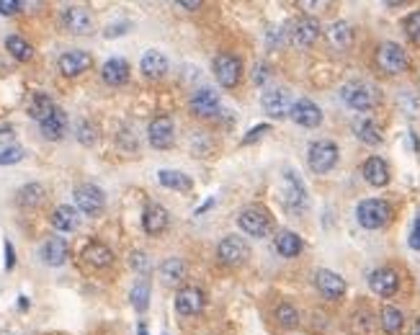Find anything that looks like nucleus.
I'll return each instance as SVG.
<instances>
[{
  "mask_svg": "<svg viewBox=\"0 0 420 335\" xmlns=\"http://www.w3.org/2000/svg\"><path fill=\"white\" fill-rule=\"evenodd\" d=\"M281 201H284L286 209L292 212H302L307 207V186L302 183V178L294 171H284L281 173Z\"/></svg>",
  "mask_w": 420,
  "mask_h": 335,
  "instance_id": "obj_4",
  "label": "nucleus"
},
{
  "mask_svg": "<svg viewBox=\"0 0 420 335\" xmlns=\"http://www.w3.org/2000/svg\"><path fill=\"white\" fill-rule=\"evenodd\" d=\"M320 31H322V26L314 16H302V18H297V21L292 23L289 36H292L294 47H312V44L320 39Z\"/></svg>",
  "mask_w": 420,
  "mask_h": 335,
  "instance_id": "obj_12",
  "label": "nucleus"
},
{
  "mask_svg": "<svg viewBox=\"0 0 420 335\" xmlns=\"http://www.w3.org/2000/svg\"><path fill=\"white\" fill-rule=\"evenodd\" d=\"M369 286H371V292L379 294V297H392V294L397 292L399 278L392 268H377V271H371Z\"/></svg>",
  "mask_w": 420,
  "mask_h": 335,
  "instance_id": "obj_22",
  "label": "nucleus"
},
{
  "mask_svg": "<svg viewBox=\"0 0 420 335\" xmlns=\"http://www.w3.org/2000/svg\"><path fill=\"white\" fill-rule=\"evenodd\" d=\"M413 335H420V317L413 322Z\"/></svg>",
  "mask_w": 420,
  "mask_h": 335,
  "instance_id": "obj_53",
  "label": "nucleus"
},
{
  "mask_svg": "<svg viewBox=\"0 0 420 335\" xmlns=\"http://www.w3.org/2000/svg\"><path fill=\"white\" fill-rule=\"evenodd\" d=\"M23 8V3L18 0H0V16H13Z\"/></svg>",
  "mask_w": 420,
  "mask_h": 335,
  "instance_id": "obj_45",
  "label": "nucleus"
},
{
  "mask_svg": "<svg viewBox=\"0 0 420 335\" xmlns=\"http://www.w3.org/2000/svg\"><path fill=\"white\" fill-rule=\"evenodd\" d=\"M353 132H356V137L361 140L363 144H371V147H377V144H382V127H379L374 119H358L356 124H353Z\"/></svg>",
  "mask_w": 420,
  "mask_h": 335,
  "instance_id": "obj_32",
  "label": "nucleus"
},
{
  "mask_svg": "<svg viewBox=\"0 0 420 335\" xmlns=\"http://www.w3.org/2000/svg\"><path fill=\"white\" fill-rule=\"evenodd\" d=\"M39 129H42L44 140H52V142H57L62 140L64 132H67V114H64L62 108H55L44 122H39Z\"/></svg>",
  "mask_w": 420,
  "mask_h": 335,
  "instance_id": "obj_24",
  "label": "nucleus"
},
{
  "mask_svg": "<svg viewBox=\"0 0 420 335\" xmlns=\"http://www.w3.org/2000/svg\"><path fill=\"white\" fill-rule=\"evenodd\" d=\"M214 78L220 80V86L235 88L242 78V62L235 55H227V52L214 57Z\"/></svg>",
  "mask_w": 420,
  "mask_h": 335,
  "instance_id": "obj_10",
  "label": "nucleus"
},
{
  "mask_svg": "<svg viewBox=\"0 0 420 335\" xmlns=\"http://www.w3.org/2000/svg\"><path fill=\"white\" fill-rule=\"evenodd\" d=\"M140 335H147V328H144V322H140Z\"/></svg>",
  "mask_w": 420,
  "mask_h": 335,
  "instance_id": "obj_54",
  "label": "nucleus"
},
{
  "mask_svg": "<svg viewBox=\"0 0 420 335\" xmlns=\"http://www.w3.org/2000/svg\"><path fill=\"white\" fill-rule=\"evenodd\" d=\"M44 196H47V191H44L42 183H26L16 191V204L21 209H36L44 201Z\"/></svg>",
  "mask_w": 420,
  "mask_h": 335,
  "instance_id": "obj_30",
  "label": "nucleus"
},
{
  "mask_svg": "<svg viewBox=\"0 0 420 335\" xmlns=\"http://www.w3.org/2000/svg\"><path fill=\"white\" fill-rule=\"evenodd\" d=\"M341 98L346 106L356 108V111H371L379 103V88L363 80H353L341 88Z\"/></svg>",
  "mask_w": 420,
  "mask_h": 335,
  "instance_id": "obj_1",
  "label": "nucleus"
},
{
  "mask_svg": "<svg viewBox=\"0 0 420 335\" xmlns=\"http://www.w3.org/2000/svg\"><path fill=\"white\" fill-rule=\"evenodd\" d=\"M55 108L57 106H55V101H52L47 93H34V98H31V103H29V116L36 119V122H44Z\"/></svg>",
  "mask_w": 420,
  "mask_h": 335,
  "instance_id": "obj_35",
  "label": "nucleus"
},
{
  "mask_svg": "<svg viewBox=\"0 0 420 335\" xmlns=\"http://www.w3.org/2000/svg\"><path fill=\"white\" fill-rule=\"evenodd\" d=\"M237 227L250 237H268L273 229L268 212L261 207H245L237 212Z\"/></svg>",
  "mask_w": 420,
  "mask_h": 335,
  "instance_id": "obj_2",
  "label": "nucleus"
},
{
  "mask_svg": "<svg viewBox=\"0 0 420 335\" xmlns=\"http://www.w3.org/2000/svg\"><path fill=\"white\" fill-rule=\"evenodd\" d=\"M325 36H328L330 47H335V50H348L351 42H353V29H351L348 21H335L328 26Z\"/></svg>",
  "mask_w": 420,
  "mask_h": 335,
  "instance_id": "obj_29",
  "label": "nucleus"
},
{
  "mask_svg": "<svg viewBox=\"0 0 420 335\" xmlns=\"http://www.w3.org/2000/svg\"><path fill=\"white\" fill-rule=\"evenodd\" d=\"M256 75H253V83L256 86H263L266 80H268V64H256Z\"/></svg>",
  "mask_w": 420,
  "mask_h": 335,
  "instance_id": "obj_48",
  "label": "nucleus"
},
{
  "mask_svg": "<svg viewBox=\"0 0 420 335\" xmlns=\"http://www.w3.org/2000/svg\"><path fill=\"white\" fill-rule=\"evenodd\" d=\"M217 258L225 266H240L250 258V245L240 235H227L217 245Z\"/></svg>",
  "mask_w": 420,
  "mask_h": 335,
  "instance_id": "obj_9",
  "label": "nucleus"
},
{
  "mask_svg": "<svg viewBox=\"0 0 420 335\" xmlns=\"http://www.w3.org/2000/svg\"><path fill=\"white\" fill-rule=\"evenodd\" d=\"M268 44H271V47H276V44H284V29L273 26V29L268 31Z\"/></svg>",
  "mask_w": 420,
  "mask_h": 335,
  "instance_id": "obj_50",
  "label": "nucleus"
},
{
  "mask_svg": "<svg viewBox=\"0 0 420 335\" xmlns=\"http://www.w3.org/2000/svg\"><path fill=\"white\" fill-rule=\"evenodd\" d=\"M157 271H160V278H163L165 286H178L186 278V263L181 258H165Z\"/></svg>",
  "mask_w": 420,
  "mask_h": 335,
  "instance_id": "obj_31",
  "label": "nucleus"
},
{
  "mask_svg": "<svg viewBox=\"0 0 420 335\" xmlns=\"http://www.w3.org/2000/svg\"><path fill=\"white\" fill-rule=\"evenodd\" d=\"M407 243L413 250H420V214L415 217L413 222V229H410V237H407Z\"/></svg>",
  "mask_w": 420,
  "mask_h": 335,
  "instance_id": "obj_46",
  "label": "nucleus"
},
{
  "mask_svg": "<svg viewBox=\"0 0 420 335\" xmlns=\"http://www.w3.org/2000/svg\"><path fill=\"white\" fill-rule=\"evenodd\" d=\"M75 137H78L80 144L91 147V144L98 142V127L93 122H88V119H80V122L75 124Z\"/></svg>",
  "mask_w": 420,
  "mask_h": 335,
  "instance_id": "obj_38",
  "label": "nucleus"
},
{
  "mask_svg": "<svg viewBox=\"0 0 420 335\" xmlns=\"http://www.w3.org/2000/svg\"><path fill=\"white\" fill-rule=\"evenodd\" d=\"M13 140V127L11 124H3L0 127V142H11Z\"/></svg>",
  "mask_w": 420,
  "mask_h": 335,
  "instance_id": "obj_51",
  "label": "nucleus"
},
{
  "mask_svg": "<svg viewBox=\"0 0 420 335\" xmlns=\"http://www.w3.org/2000/svg\"><path fill=\"white\" fill-rule=\"evenodd\" d=\"M268 132H271V127H268V124H258V127H253V129H250V132H248V137H245V140H242V144H253V142H256V140H261V137H263V135H268Z\"/></svg>",
  "mask_w": 420,
  "mask_h": 335,
  "instance_id": "obj_44",
  "label": "nucleus"
},
{
  "mask_svg": "<svg viewBox=\"0 0 420 335\" xmlns=\"http://www.w3.org/2000/svg\"><path fill=\"white\" fill-rule=\"evenodd\" d=\"M294 119V124H300V127H307V129H314L322 124V111L320 106L314 103V101L310 98H300L297 103L292 106V114H289Z\"/></svg>",
  "mask_w": 420,
  "mask_h": 335,
  "instance_id": "obj_19",
  "label": "nucleus"
},
{
  "mask_svg": "<svg viewBox=\"0 0 420 335\" xmlns=\"http://www.w3.org/2000/svg\"><path fill=\"white\" fill-rule=\"evenodd\" d=\"M273 248L281 258H297L302 253V237L292 229H281L276 237H273Z\"/></svg>",
  "mask_w": 420,
  "mask_h": 335,
  "instance_id": "obj_26",
  "label": "nucleus"
},
{
  "mask_svg": "<svg viewBox=\"0 0 420 335\" xmlns=\"http://www.w3.org/2000/svg\"><path fill=\"white\" fill-rule=\"evenodd\" d=\"M129 300H132V307H135L137 312H144V310L150 307V281H147V278H140V281L132 286Z\"/></svg>",
  "mask_w": 420,
  "mask_h": 335,
  "instance_id": "obj_36",
  "label": "nucleus"
},
{
  "mask_svg": "<svg viewBox=\"0 0 420 335\" xmlns=\"http://www.w3.org/2000/svg\"><path fill=\"white\" fill-rule=\"evenodd\" d=\"M399 108H402V114L405 116L415 119V116H420V98L415 96V93L402 91L399 93Z\"/></svg>",
  "mask_w": 420,
  "mask_h": 335,
  "instance_id": "obj_40",
  "label": "nucleus"
},
{
  "mask_svg": "<svg viewBox=\"0 0 420 335\" xmlns=\"http://www.w3.org/2000/svg\"><path fill=\"white\" fill-rule=\"evenodd\" d=\"M178 6L186 11H196V8H201V0H178Z\"/></svg>",
  "mask_w": 420,
  "mask_h": 335,
  "instance_id": "obj_52",
  "label": "nucleus"
},
{
  "mask_svg": "<svg viewBox=\"0 0 420 335\" xmlns=\"http://www.w3.org/2000/svg\"><path fill=\"white\" fill-rule=\"evenodd\" d=\"M361 173H363V178H366V183L374 186V188H382V186L390 183V165L377 155L369 157V160L363 163Z\"/></svg>",
  "mask_w": 420,
  "mask_h": 335,
  "instance_id": "obj_23",
  "label": "nucleus"
},
{
  "mask_svg": "<svg viewBox=\"0 0 420 335\" xmlns=\"http://www.w3.org/2000/svg\"><path fill=\"white\" fill-rule=\"evenodd\" d=\"M57 67L64 78H78V75H83V72H88L93 67V57H91V52H86V50L62 52L57 59Z\"/></svg>",
  "mask_w": 420,
  "mask_h": 335,
  "instance_id": "obj_11",
  "label": "nucleus"
},
{
  "mask_svg": "<svg viewBox=\"0 0 420 335\" xmlns=\"http://www.w3.org/2000/svg\"><path fill=\"white\" fill-rule=\"evenodd\" d=\"M276 320H278V325L281 328H286V330H292V328H297L300 325V312L294 310L292 305H278L276 307Z\"/></svg>",
  "mask_w": 420,
  "mask_h": 335,
  "instance_id": "obj_39",
  "label": "nucleus"
},
{
  "mask_svg": "<svg viewBox=\"0 0 420 335\" xmlns=\"http://www.w3.org/2000/svg\"><path fill=\"white\" fill-rule=\"evenodd\" d=\"M171 225V214L163 204H147L142 212V229L147 235H163Z\"/></svg>",
  "mask_w": 420,
  "mask_h": 335,
  "instance_id": "obj_17",
  "label": "nucleus"
},
{
  "mask_svg": "<svg viewBox=\"0 0 420 335\" xmlns=\"http://www.w3.org/2000/svg\"><path fill=\"white\" fill-rule=\"evenodd\" d=\"M147 140L155 150H168L176 142V127H173V119L168 116H157L152 119L150 127H147Z\"/></svg>",
  "mask_w": 420,
  "mask_h": 335,
  "instance_id": "obj_14",
  "label": "nucleus"
},
{
  "mask_svg": "<svg viewBox=\"0 0 420 335\" xmlns=\"http://www.w3.org/2000/svg\"><path fill=\"white\" fill-rule=\"evenodd\" d=\"M70 258V243L64 237H50L47 243L42 245V261L47 266H64Z\"/></svg>",
  "mask_w": 420,
  "mask_h": 335,
  "instance_id": "obj_20",
  "label": "nucleus"
},
{
  "mask_svg": "<svg viewBox=\"0 0 420 335\" xmlns=\"http://www.w3.org/2000/svg\"><path fill=\"white\" fill-rule=\"evenodd\" d=\"M157 181L165 186V188H171V191H191V178L181 171H160L157 173Z\"/></svg>",
  "mask_w": 420,
  "mask_h": 335,
  "instance_id": "obj_34",
  "label": "nucleus"
},
{
  "mask_svg": "<svg viewBox=\"0 0 420 335\" xmlns=\"http://www.w3.org/2000/svg\"><path fill=\"white\" fill-rule=\"evenodd\" d=\"M402 29H405V34L413 39V42L420 44V11H413V13L407 16L405 21H402Z\"/></svg>",
  "mask_w": 420,
  "mask_h": 335,
  "instance_id": "obj_43",
  "label": "nucleus"
},
{
  "mask_svg": "<svg viewBox=\"0 0 420 335\" xmlns=\"http://www.w3.org/2000/svg\"><path fill=\"white\" fill-rule=\"evenodd\" d=\"M188 106H191V111L196 116H204V119H209V116L217 114V111H220V106H222L220 93L212 91V88H199V91L191 93Z\"/></svg>",
  "mask_w": 420,
  "mask_h": 335,
  "instance_id": "obj_16",
  "label": "nucleus"
},
{
  "mask_svg": "<svg viewBox=\"0 0 420 335\" xmlns=\"http://www.w3.org/2000/svg\"><path fill=\"white\" fill-rule=\"evenodd\" d=\"M338 157H341V150H338V144L330 142V140H317V142L310 144V150H307V163L312 168L314 173H328L335 168L338 163Z\"/></svg>",
  "mask_w": 420,
  "mask_h": 335,
  "instance_id": "obj_5",
  "label": "nucleus"
},
{
  "mask_svg": "<svg viewBox=\"0 0 420 335\" xmlns=\"http://www.w3.org/2000/svg\"><path fill=\"white\" fill-rule=\"evenodd\" d=\"M377 64H379V70L387 72V75H399V72L407 67V52L402 50L397 42L379 44Z\"/></svg>",
  "mask_w": 420,
  "mask_h": 335,
  "instance_id": "obj_7",
  "label": "nucleus"
},
{
  "mask_svg": "<svg viewBox=\"0 0 420 335\" xmlns=\"http://www.w3.org/2000/svg\"><path fill=\"white\" fill-rule=\"evenodd\" d=\"M129 266H132L135 271H140V273H147L152 268V261H150V256H147L144 250H135V253L129 256Z\"/></svg>",
  "mask_w": 420,
  "mask_h": 335,
  "instance_id": "obj_42",
  "label": "nucleus"
},
{
  "mask_svg": "<svg viewBox=\"0 0 420 335\" xmlns=\"http://www.w3.org/2000/svg\"><path fill=\"white\" fill-rule=\"evenodd\" d=\"M83 261L93 268H106V266L114 263V250L103 243H88L83 250Z\"/></svg>",
  "mask_w": 420,
  "mask_h": 335,
  "instance_id": "obj_28",
  "label": "nucleus"
},
{
  "mask_svg": "<svg viewBox=\"0 0 420 335\" xmlns=\"http://www.w3.org/2000/svg\"><path fill=\"white\" fill-rule=\"evenodd\" d=\"M23 147H18V144H8V147H3L0 150V165H16L23 160Z\"/></svg>",
  "mask_w": 420,
  "mask_h": 335,
  "instance_id": "obj_41",
  "label": "nucleus"
},
{
  "mask_svg": "<svg viewBox=\"0 0 420 335\" xmlns=\"http://www.w3.org/2000/svg\"><path fill=\"white\" fill-rule=\"evenodd\" d=\"M140 70L147 75V78H163L168 72V57H165L160 50H147L140 59Z\"/></svg>",
  "mask_w": 420,
  "mask_h": 335,
  "instance_id": "obj_27",
  "label": "nucleus"
},
{
  "mask_svg": "<svg viewBox=\"0 0 420 335\" xmlns=\"http://www.w3.org/2000/svg\"><path fill=\"white\" fill-rule=\"evenodd\" d=\"M129 62L127 59H121V57H111V59H106L103 62V67H101V78H103V83L106 86H111V88H119V86H124L129 80Z\"/></svg>",
  "mask_w": 420,
  "mask_h": 335,
  "instance_id": "obj_21",
  "label": "nucleus"
},
{
  "mask_svg": "<svg viewBox=\"0 0 420 335\" xmlns=\"http://www.w3.org/2000/svg\"><path fill=\"white\" fill-rule=\"evenodd\" d=\"M314 284H317V292L325 297V300L335 302L341 300L343 294H346V278L338 276L335 271H328V268H322V271H317V276H314Z\"/></svg>",
  "mask_w": 420,
  "mask_h": 335,
  "instance_id": "obj_18",
  "label": "nucleus"
},
{
  "mask_svg": "<svg viewBox=\"0 0 420 335\" xmlns=\"http://www.w3.org/2000/svg\"><path fill=\"white\" fill-rule=\"evenodd\" d=\"M127 29H132V23L129 21L114 23V26H108V29L103 31V36H106V39H111V36H121V34H127Z\"/></svg>",
  "mask_w": 420,
  "mask_h": 335,
  "instance_id": "obj_47",
  "label": "nucleus"
},
{
  "mask_svg": "<svg viewBox=\"0 0 420 335\" xmlns=\"http://www.w3.org/2000/svg\"><path fill=\"white\" fill-rule=\"evenodd\" d=\"M3 248H6V271H13L16 253H13V245H11V240H6V243H3Z\"/></svg>",
  "mask_w": 420,
  "mask_h": 335,
  "instance_id": "obj_49",
  "label": "nucleus"
},
{
  "mask_svg": "<svg viewBox=\"0 0 420 335\" xmlns=\"http://www.w3.org/2000/svg\"><path fill=\"white\" fill-rule=\"evenodd\" d=\"M392 207L382 199H366L356 207V220L363 229H382L390 222Z\"/></svg>",
  "mask_w": 420,
  "mask_h": 335,
  "instance_id": "obj_3",
  "label": "nucleus"
},
{
  "mask_svg": "<svg viewBox=\"0 0 420 335\" xmlns=\"http://www.w3.org/2000/svg\"><path fill=\"white\" fill-rule=\"evenodd\" d=\"M72 196H75V209L86 217H98L106 209V193L96 183H80Z\"/></svg>",
  "mask_w": 420,
  "mask_h": 335,
  "instance_id": "obj_6",
  "label": "nucleus"
},
{
  "mask_svg": "<svg viewBox=\"0 0 420 335\" xmlns=\"http://www.w3.org/2000/svg\"><path fill=\"white\" fill-rule=\"evenodd\" d=\"M261 106L271 119H284V116L292 114V93L286 88H271L261 96Z\"/></svg>",
  "mask_w": 420,
  "mask_h": 335,
  "instance_id": "obj_8",
  "label": "nucleus"
},
{
  "mask_svg": "<svg viewBox=\"0 0 420 335\" xmlns=\"http://www.w3.org/2000/svg\"><path fill=\"white\" fill-rule=\"evenodd\" d=\"M62 26L75 36H86L93 31V16L83 6H67L62 11Z\"/></svg>",
  "mask_w": 420,
  "mask_h": 335,
  "instance_id": "obj_13",
  "label": "nucleus"
},
{
  "mask_svg": "<svg viewBox=\"0 0 420 335\" xmlns=\"http://www.w3.org/2000/svg\"><path fill=\"white\" fill-rule=\"evenodd\" d=\"M80 225V212L70 204H59L55 212H52V227L59 229V232H75Z\"/></svg>",
  "mask_w": 420,
  "mask_h": 335,
  "instance_id": "obj_25",
  "label": "nucleus"
},
{
  "mask_svg": "<svg viewBox=\"0 0 420 335\" xmlns=\"http://www.w3.org/2000/svg\"><path fill=\"white\" fill-rule=\"evenodd\" d=\"M382 328H385V333H390V335H395V333H399L402 330V325H405V314L399 312L397 307H392V305H387L385 310H382Z\"/></svg>",
  "mask_w": 420,
  "mask_h": 335,
  "instance_id": "obj_37",
  "label": "nucleus"
},
{
  "mask_svg": "<svg viewBox=\"0 0 420 335\" xmlns=\"http://www.w3.org/2000/svg\"><path fill=\"white\" fill-rule=\"evenodd\" d=\"M204 305H207V297L201 292L199 286H183L176 294V310L183 317H193V314L204 312Z\"/></svg>",
  "mask_w": 420,
  "mask_h": 335,
  "instance_id": "obj_15",
  "label": "nucleus"
},
{
  "mask_svg": "<svg viewBox=\"0 0 420 335\" xmlns=\"http://www.w3.org/2000/svg\"><path fill=\"white\" fill-rule=\"evenodd\" d=\"M6 50H8V55L13 59H18V62H29L31 57H34V47H31L23 36H8L6 39Z\"/></svg>",
  "mask_w": 420,
  "mask_h": 335,
  "instance_id": "obj_33",
  "label": "nucleus"
}]
</instances>
